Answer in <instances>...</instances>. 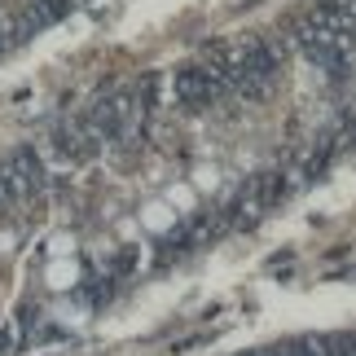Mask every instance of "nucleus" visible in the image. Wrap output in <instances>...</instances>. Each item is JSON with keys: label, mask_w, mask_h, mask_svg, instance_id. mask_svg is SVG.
<instances>
[{"label": "nucleus", "mask_w": 356, "mask_h": 356, "mask_svg": "<svg viewBox=\"0 0 356 356\" xmlns=\"http://www.w3.org/2000/svg\"><path fill=\"white\" fill-rule=\"evenodd\" d=\"M66 9H71V0H40V5L31 9V26H49V22H58Z\"/></svg>", "instance_id": "1"}]
</instances>
